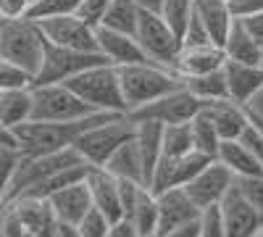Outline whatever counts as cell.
<instances>
[{"mask_svg": "<svg viewBox=\"0 0 263 237\" xmlns=\"http://www.w3.org/2000/svg\"><path fill=\"white\" fill-rule=\"evenodd\" d=\"M229 3H232V0H229Z\"/></svg>", "mask_w": 263, "mask_h": 237, "instance_id": "obj_56", "label": "cell"}, {"mask_svg": "<svg viewBox=\"0 0 263 237\" xmlns=\"http://www.w3.org/2000/svg\"><path fill=\"white\" fill-rule=\"evenodd\" d=\"M40 27L53 45L74 48V50H98V27L82 19L79 13L42 19Z\"/></svg>", "mask_w": 263, "mask_h": 237, "instance_id": "obj_10", "label": "cell"}, {"mask_svg": "<svg viewBox=\"0 0 263 237\" xmlns=\"http://www.w3.org/2000/svg\"><path fill=\"white\" fill-rule=\"evenodd\" d=\"M13 206V211L18 213L21 224H24L27 232H34L40 237H53V229L58 224L55 213H53V206L48 198H37V195H21V198H13L8 200Z\"/></svg>", "mask_w": 263, "mask_h": 237, "instance_id": "obj_21", "label": "cell"}, {"mask_svg": "<svg viewBox=\"0 0 263 237\" xmlns=\"http://www.w3.org/2000/svg\"><path fill=\"white\" fill-rule=\"evenodd\" d=\"M192 13H195V0H163V8H161V16L166 19V24L179 37L184 34Z\"/></svg>", "mask_w": 263, "mask_h": 237, "instance_id": "obj_33", "label": "cell"}, {"mask_svg": "<svg viewBox=\"0 0 263 237\" xmlns=\"http://www.w3.org/2000/svg\"><path fill=\"white\" fill-rule=\"evenodd\" d=\"M250 124H253V126L258 129V132L263 135V119H258V116H250Z\"/></svg>", "mask_w": 263, "mask_h": 237, "instance_id": "obj_52", "label": "cell"}, {"mask_svg": "<svg viewBox=\"0 0 263 237\" xmlns=\"http://www.w3.org/2000/svg\"><path fill=\"white\" fill-rule=\"evenodd\" d=\"M245 108H248V114L250 116H258V119H263V87L255 93V98L245 105Z\"/></svg>", "mask_w": 263, "mask_h": 237, "instance_id": "obj_49", "label": "cell"}, {"mask_svg": "<svg viewBox=\"0 0 263 237\" xmlns=\"http://www.w3.org/2000/svg\"><path fill=\"white\" fill-rule=\"evenodd\" d=\"M32 3H34V0H32Z\"/></svg>", "mask_w": 263, "mask_h": 237, "instance_id": "obj_55", "label": "cell"}, {"mask_svg": "<svg viewBox=\"0 0 263 237\" xmlns=\"http://www.w3.org/2000/svg\"><path fill=\"white\" fill-rule=\"evenodd\" d=\"M200 108H203V100H197L184 87V82H182L177 90L166 93L163 98L153 100L147 105H140V108L129 111L126 116L132 121H158V124L168 126V124H184V121H190Z\"/></svg>", "mask_w": 263, "mask_h": 237, "instance_id": "obj_9", "label": "cell"}, {"mask_svg": "<svg viewBox=\"0 0 263 237\" xmlns=\"http://www.w3.org/2000/svg\"><path fill=\"white\" fill-rule=\"evenodd\" d=\"M34 111V95L32 84H13V87L0 90V124L8 132H13L16 126L27 124Z\"/></svg>", "mask_w": 263, "mask_h": 237, "instance_id": "obj_22", "label": "cell"}, {"mask_svg": "<svg viewBox=\"0 0 263 237\" xmlns=\"http://www.w3.org/2000/svg\"><path fill=\"white\" fill-rule=\"evenodd\" d=\"M98 53L114 66H132V63L150 61L135 34L114 32L105 27H98Z\"/></svg>", "mask_w": 263, "mask_h": 237, "instance_id": "obj_15", "label": "cell"}, {"mask_svg": "<svg viewBox=\"0 0 263 237\" xmlns=\"http://www.w3.org/2000/svg\"><path fill=\"white\" fill-rule=\"evenodd\" d=\"M135 37H137V42L142 45L145 56H147L153 63H161V66L174 69L177 56H179V50H182V37L166 24V19H163L161 13L142 11Z\"/></svg>", "mask_w": 263, "mask_h": 237, "instance_id": "obj_8", "label": "cell"}, {"mask_svg": "<svg viewBox=\"0 0 263 237\" xmlns=\"http://www.w3.org/2000/svg\"><path fill=\"white\" fill-rule=\"evenodd\" d=\"M190 126H192V142H195V150L197 153H203L208 158H216L218 148H221V135H218L216 124L211 121V116L200 108L192 119H190Z\"/></svg>", "mask_w": 263, "mask_h": 237, "instance_id": "obj_30", "label": "cell"}, {"mask_svg": "<svg viewBox=\"0 0 263 237\" xmlns=\"http://www.w3.org/2000/svg\"><path fill=\"white\" fill-rule=\"evenodd\" d=\"M105 169L111 171V174H116L119 179H135V182H145V166H142V158H140V150H137V142L135 137L126 140L116 153L108 158Z\"/></svg>", "mask_w": 263, "mask_h": 237, "instance_id": "obj_28", "label": "cell"}, {"mask_svg": "<svg viewBox=\"0 0 263 237\" xmlns=\"http://www.w3.org/2000/svg\"><path fill=\"white\" fill-rule=\"evenodd\" d=\"M0 145H8V148H16V140H13V132H8V129L0 124Z\"/></svg>", "mask_w": 263, "mask_h": 237, "instance_id": "obj_51", "label": "cell"}, {"mask_svg": "<svg viewBox=\"0 0 263 237\" xmlns=\"http://www.w3.org/2000/svg\"><path fill=\"white\" fill-rule=\"evenodd\" d=\"M140 16H142V8L135 3V0H114V3L108 6V11L103 13L98 27L124 32V34H135L137 24H140Z\"/></svg>", "mask_w": 263, "mask_h": 237, "instance_id": "obj_29", "label": "cell"}, {"mask_svg": "<svg viewBox=\"0 0 263 237\" xmlns=\"http://www.w3.org/2000/svg\"><path fill=\"white\" fill-rule=\"evenodd\" d=\"M184 87L203 103H211V100H224L229 98V90H227V79H224V66L218 71H208V74H200V77H187L182 79Z\"/></svg>", "mask_w": 263, "mask_h": 237, "instance_id": "obj_31", "label": "cell"}, {"mask_svg": "<svg viewBox=\"0 0 263 237\" xmlns=\"http://www.w3.org/2000/svg\"><path fill=\"white\" fill-rule=\"evenodd\" d=\"M253 237H263V227H260V229H258V232H255Z\"/></svg>", "mask_w": 263, "mask_h": 237, "instance_id": "obj_54", "label": "cell"}, {"mask_svg": "<svg viewBox=\"0 0 263 237\" xmlns=\"http://www.w3.org/2000/svg\"><path fill=\"white\" fill-rule=\"evenodd\" d=\"M224 48L216 45V42H205V45H182L177 63H174V71L182 79L187 77H200L208 71H218L224 66Z\"/></svg>", "mask_w": 263, "mask_h": 237, "instance_id": "obj_17", "label": "cell"}, {"mask_svg": "<svg viewBox=\"0 0 263 237\" xmlns=\"http://www.w3.org/2000/svg\"><path fill=\"white\" fill-rule=\"evenodd\" d=\"M18 158H21L18 148L0 145V203L6 200V192H8V185H11V177H13V171H16Z\"/></svg>", "mask_w": 263, "mask_h": 237, "instance_id": "obj_36", "label": "cell"}, {"mask_svg": "<svg viewBox=\"0 0 263 237\" xmlns=\"http://www.w3.org/2000/svg\"><path fill=\"white\" fill-rule=\"evenodd\" d=\"M69 87L95 111L103 114H126V103H124V93H121V79H119V69L114 63H98L90 66L87 71L77 74L74 79L66 82Z\"/></svg>", "mask_w": 263, "mask_h": 237, "instance_id": "obj_5", "label": "cell"}, {"mask_svg": "<svg viewBox=\"0 0 263 237\" xmlns=\"http://www.w3.org/2000/svg\"><path fill=\"white\" fill-rule=\"evenodd\" d=\"M119 69V79H121V93H124V103H126V114L147 105L153 100L163 98L166 93L177 90L182 84V77L161 63H132V66H116Z\"/></svg>", "mask_w": 263, "mask_h": 237, "instance_id": "obj_3", "label": "cell"}, {"mask_svg": "<svg viewBox=\"0 0 263 237\" xmlns=\"http://www.w3.org/2000/svg\"><path fill=\"white\" fill-rule=\"evenodd\" d=\"M21 237H40V234H34V232H24V234H21Z\"/></svg>", "mask_w": 263, "mask_h": 237, "instance_id": "obj_53", "label": "cell"}, {"mask_svg": "<svg viewBox=\"0 0 263 237\" xmlns=\"http://www.w3.org/2000/svg\"><path fill=\"white\" fill-rule=\"evenodd\" d=\"M48 37L42 32L40 21L21 16V19H0V58L27 74L29 82L40 71L45 58Z\"/></svg>", "mask_w": 263, "mask_h": 237, "instance_id": "obj_1", "label": "cell"}, {"mask_svg": "<svg viewBox=\"0 0 263 237\" xmlns=\"http://www.w3.org/2000/svg\"><path fill=\"white\" fill-rule=\"evenodd\" d=\"M48 200L53 206L55 219L58 222H69V224H79L87 213L92 211V195H90V187H87L84 179L55 190Z\"/></svg>", "mask_w": 263, "mask_h": 237, "instance_id": "obj_19", "label": "cell"}, {"mask_svg": "<svg viewBox=\"0 0 263 237\" xmlns=\"http://www.w3.org/2000/svg\"><path fill=\"white\" fill-rule=\"evenodd\" d=\"M205 42H213V40H211L208 29L203 27V21L197 19V13H192L190 24H187L184 34H182V45H205Z\"/></svg>", "mask_w": 263, "mask_h": 237, "instance_id": "obj_39", "label": "cell"}, {"mask_svg": "<svg viewBox=\"0 0 263 237\" xmlns=\"http://www.w3.org/2000/svg\"><path fill=\"white\" fill-rule=\"evenodd\" d=\"M32 95H34V111L32 119L37 121H79L95 111L92 105H87L66 82L58 84H32Z\"/></svg>", "mask_w": 263, "mask_h": 237, "instance_id": "obj_6", "label": "cell"}, {"mask_svg": "<svg viewBox=\"0 0 263 237\" xmlns=\"http://www.w3.org/2000/svg\"><path fill=\"white\" fill-rule=\"evenodd\" d=\"M53 237H82L79 224H69V222H58L53 229Z\"/></svg>", "mask_w": 263, "mask_h": 237, "instance_id": "obj_48", "label": "cell"}, {"mask_svg": "<svg viewBox=\"0 0 263 237\" xmlns=\"http://www.w3.org/2000/svg\"><path fill=\"white\" fill-rule=\"evenodd\" d=\"M234 174L232 171L218 161V158H213V161H208L200 171L195 174V179L184 187L187 190V195L195 200V206L197 208H211V206H218L227 195H229V190L234 187Z\"/></svg>", "mask_w": 263, "mask_h": 237, "instance_id": "obj_11", "label": "cell"}, {"mask_svg": "<svg viewBox=\"0 0 263 237\" xmlns=\"http://www.w3.org/2000/svg\"><path fill=\"white\" fill-rule=\"evenodd\" d=\"M208 161H213V158L197 153V150L184 153V156H174V158H161V163H158L156 174H153L147 187L153 192H163V190H174V187H187L195 179V174Z\"/></svg>", "mask_w": 263, "mask_h": 237, "instance_id": "obj_12", "label": "cell"}, {"mask_svg": "<svg viewBox=\"0 0 263 237\" xmlns=\"http://www.w3.org/2000/svg\"><path fill=\"white\" fill-rule=\"evenodd\" d=\"M224 79L229 98L239 105H248L255 98V93L263 87V63L224 61Z\"/></svg>", "mask_w": 263, "mask_h": 237, "instance_id": "obj_18", "label": "cell"}, {"mask_svg": "<svg viewBox=\"0 0 263 237\" xmlns=\"http://www.w3.org/2000/svg\"><path fill=\"white\" fill-rule=\"evenodd\" d=\"M135 137V121L126 114H111L103 121L87 126L84 132L74 140L77 153L90 166H105L116 150Z\"/></svg>", "mask_w": 263, "mask_h": 237, "instance_id": "obj_4", "label": "cell"}, {"mask_svg": "<svg viewBox=\"0 0 263 237\" xmlns=\"http://www.w3.org/2000/svg\"><path fill=\"white\" fill-rule=\"evenodd\" d=\"M156 198H158V234H166L177 229L179 224L200 216V208L195 206V200L187 195L184 187L156 192Z\"/></svg>", "mask_w": 263, "mask_h": 237, "instance_id": "obj_16", "label": "cell"}, {"mask_svg": "<svg viewBox=\"0 0 263 237\" xmlns=\"http://www.w3.org/2000/svg\"><path fill=\"white\" fill-rule=\"evenodd\" d=\"M32 0H0V19H21L29 16Z\"/></svg>", "mask_w": 263, "mask_h": 237, "instance_id": "obj_42", "label": "cell"}, {"mask_svg": "<svg viewBox=\"0 0 263 237\" xmlns=\"http://www.w3.org/2000/svg\"><path fill=\"white\" fill-rule=\"evenodd\" d=\"M195 13L203 21V27L208 29V34L216 45H221L227 40L234 19H237L229 0H195Z\"/></svg>", "mask_w": 263, "mask_h": 237, "instance_id": "obj_24", "label": "cell"}, {"mask_svg": "<svg viewBox=\"0 0 263 237\" xmlns=\"http://www.w3.org/2000/svg\"><path fill=\"white\" fill-rule=\"evenodd\" d=\"M218 208H221L227 237H253L263 227V216L239 195L237 187L229 190V195L218 203Z\"/></svg>", "mask_w": 263, "mask_h": 237, "instance_id": "obj_14", "label": "cell"}, {"mask_svg": "<svg viewBox=\"0 0 263 237\" xmlns=\"http://www.w3.org/2000/svg\"><path fill=\"white\" fill-rule=\"evenodd\" d=\"M135 142L145 166V182L150 185L153 174L163 156V124L158 121H135Z\"/></svg>", "mask_w": 263, "mask_h": 237, "instance_id": "obj_23", "label": "cell"}, {"mask_svg": "<svg viewBox=\"0 0 263 237\" xmlns=\"http://www.w3.org/2000/svg\"><path fill=\"white\" fill-rule=\"evenodd\" d=\"M239 140H242V142H245V145L253 150V156H255V158L260 161V166H263V135H260L258 129L250 124V126L245 129V135L239 137Z\"/></svg>", "mask_w": 263, "mask_h": 237, "instance_id": "obj_44", "label": "cell"}, {"mask_svg": "<svg viewBox=\"0 0 263 237\" xmlns=\"http://www.w3.org/2000/svg\"><path fill=\"white\" fill-rule=\"evenodd\" d=\"M234 187L237 192L242 195L260 216H263V174H255V177H239L234 179Z\"/></svg>", "mask_w": 263, "mask_h": 237, "instance_id": "obj_35", "label": "cell"}, {"mask_svg": "<svg viewBox=\"0 0 263 237\" xmlns=\"http://www.w3.org/2000/svg\"><path fill=\"white\" fill-rule=\"evenodd\" d=\"M111 114H92L79 121H37L29 119L27 124H21L13 129V140L21 156H42V153H53V150H63L74 145V140L84 132L87 126H92L103 121Z\"/></svg>", "mask_w": 263, "mask_h": 237, "instance_id": "obj_2", "label": "cell"}, {"mask_svg": "<svg viewBox=\"0 0 263 237\" xmlns=\"http://www.w3.org/2000/svg\"><path fill=\"white\" fill-rule=\"evenodd\" d=\"M216 158L221 161L237 179H239V177L263 174L260 161L253 156V150H250L242 140H224L221 148H218V153H216Z\"/></svg>", "mask_w": 263, "mask_h": 237, "instance_id": "obj_25", "label": "cell"}, {"mask_svg": "<svg viewBox=\"0 0 263 237\" xmlns=\"http://www.w3.org/2000/svg\"><path fill=\"white\" fill-rule=\"evenodd\" d=\"M135 3L142 11H153V13H161V8H163V0H135Z\"/></svg>", "mask_w": 263, "mask_h": 237, "instance_id": "obj_50", "label": "cell"}, {"mask_svg": "<svg viewBox=\"0 0 263 237\" xmlns=\"http://www.w3.org/2000/svg\"><path fill=\"white\" fill-rule=\"evenodd\" d=\"M161 237H200V216L179 224L177 229H171V232H166V234H161Z\"/></svg>", "mask_w": 263, "mask_h": 237, "instance_id": "obj_45", "label": "cell"}, {"mask_svg": "<svg viewBox=\"0 0 263 237\" xmlns=\"http://www.w3.org/2000/svg\"><path fill=\"white\" fill-rule=\"evenodd\" d=\"M111 224H114V222L92 206V211L79 222V232H82V237H108V232H111Z\"/></svg>", "mask_w": 263, "mask_h": 237, "instance_id": "obj_37", "label": "cell"}, {"mask_svg": "<svg viewBox=\"0 0 263 237\" xmlns=\"http://www.w3.org/2000/svg\"><path fill=\"white\" fill-rule=\"evenodd\" d=\"M203 111L211 116V121L216 124L221 140H239L245 135V129L250 126V114L245 105L234 103L232 98L224 100H211L203 103Z\"/></svg>", "mask_w": 263, "mask_h": 237, "instance_id": "obj_20", "label": "cell"}, {"mask_svg": "<svg viewBox=\"0 0 263 237\" xmlns=\"http://www.w3.org/2000/svg\"><path fill=\"white\" fill-rule=\"evenodd\" d=\"M79 6H82V0H34L29 8V19L42 21V19L79 13Z\"/></svg>", "mask_w": 263, "mask_h": 237, "instance_id": "obj_34", "label": "cell"}, {"mask_svg": "<svg viewBox=\"0 0 263 237\" xmlns=\"http://www.w3.org/2000/svg\"><path fill=\"white\" fill-rule=\"evenodd\" d=\"M105 58L98 50H74V48H61L48 42L45 58H42L40 71L32 77L29 84H58V82H69L77 74L87 71L90 66H98Z\"/></svg>", "mask_w": 263, "mask_h": 237, "instance_id": "obj_7", "label": "cell"}, {"mask_svg": "<svg viewBox=\"0 0 263 237\" xmlns=\"http://www.w3.org/2000/svg\"><path fill=\"white\" fill-rule=\"evenodd\" d=\"M111 3H114V0H82L79 16L98 27V24H100V19H103V13L108 11V6H111Z\"/></svg>", "mask_w": 263, "mask_h": 237, "instance_id": "obj_40", "label": "cell"}, {"mask_svg": "<svg viewBox=\"0 0 263 237\" xmlns=\"http://www.w3.org/2000/svg\"><path fill=\"white\" fill-rule=\"evenodd\" d=\"M87 187H90V195H92V206L105 213L111 222L124 219V208H121V185L119 177L111 174L105 166H90L87 169V177H84Z\"/></svg>", "mask_w": 263, "mask_h": 237, "instance_id": "obj_13", "label": "cell"}, {"mask_svg": "<svg viewBox=\"0 0 263 237\" xmlns=\"http://www.w3.org/2000/svg\"><path fill=\"white\" fill-rule=\"evenodd\" d=\"M200 237H227L221 208L218 206H211V208L200 211Z\"/></svg>", "mask_w": 263, "mask_h": 237, "instance_id": "obj_38", "label": "cell"}, {"mask_svg": "<svg viewBox=\"0 0 263 237\" xmlns=\"http://www.w3.org/2000/svg\"><path fill=\"white\" fill-rule=\"evenodd\" d=\"M242 19V24H245V29L253 34V40L260 45V50H263V11H258V13H248V16H239Z\"/></svg>", "mask_w": 263, "mask_h": 237, "instance_id": "obj_43", "label": "cell"}, {"mask_svg": "<svg viewBox=\"0 0 263 237\" xmlns=\"http://www.w3.org/2000/svg\"><path fill=\"white\" fill-rule=\"evenodd\" d=\"M192 150H195V142H192V126H190V121L163 126V156L161 158L184 156V153H192Z\"/></svg>", "mask_w": 263, "mask_h": 237, "instance_id": "obj_32", "label": "cell"}, {"mask_svg": "<svg viewBox=\"0 0 263 237\" xmlns=\"http://www.w3.org/2000/svg\"><path fill=\"white\" fill-rule=\"evenodd\" d=\"M29 77L27 74H21L16 66H11L8 61L0 58V90H6V87H13V84H27Z\"/></svg>", "mask_w": 263, "mask_h": 237, "instance_id": "obj_41", "label": "cell"}, {"mask_svg": "<svg viewBox=\"0 0 263 237\" xmlns=\"http://www.w3.org/2000/svg\"><path fill=\"white\" fill-rule=\"evenodd\" d=\"M108 237H140V232L135 229V224H132L129 219H119L111 224V232H108Z\"/></svg>", "mask_w": 263, "mask_h": 237, "instance_id": "obj_47", "label": "cell"}, {"mask_svg": "<svg viewBox=\"0 0 263 237\" xmlns=\"http://www.w3.org/2000/svg\"><path fill=\"white\" fill-rule=\"evenodd\" d=\"M124 219H129L132 224H135L140 237H158V198L147 185L140 190L135 206H132V211H129V216H124Z\"/></svg>", "mask_w": 263, "mask_h": 237, "instance_id": "obj_27", "label": "cell"}, {"mask_svg": "<svg viewBox=\"0 0 263 237\" xmlns=\"http://www.w3.org/2000/svg\"><path fill=\"white\" fill-rule=\"evenodd\" d=\"M227 61H239V63H263V50L253 40V34L245 29L242 19H234V24L227 34V40L221 42Z\"/></svg>", "mask_w": 263, "mask_h": 237, "instance_id": "obj_26", "label": "cell"}, {"mask_svg": "<svg viewBox=\"0 0 263 237\" xmlns=\"http://www.w3.org/2000/svg\"><path fill=\"white\" fill-rule=\"evenodd\" d=\"M232 11L237 16L258 13V11H263V0H232Z\"/></svg>", "mask_w": 263, "mask_h": 237, "instance_id": "obj_46", "label": "cell"}]
</instances>
